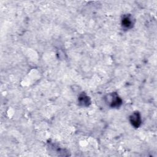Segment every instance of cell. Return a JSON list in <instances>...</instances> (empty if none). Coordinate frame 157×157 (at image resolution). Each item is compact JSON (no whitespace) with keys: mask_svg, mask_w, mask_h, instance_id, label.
Instances as JSON below:
<instances>
[{"mask_svg":"<svg viewBox=\"0 0 157 157\" xmlns=\"http://www.w3.org/2000/svg\"><path fill=\"white\" fill-rule=\"evenodd\" d=\"M105 99L107 103L111 107H119L122 104L121 98L116 93H111L107 95Z\"/></svg>","mask_w":157,"mask_h":157,"instance_id":"1","label":"cell"},{"mask_svg":"<svg viewBox=\"0 0 157 157\" xmlns=\"http://www.w3.org/2000/svg\"><path fill=\"white\" fill-rule=\"evenodd\" d=\"M129 121L134 128H139L141 124V117L138 112H134L129 117Z\"/></svg>","mask_w":157,"mask_h":157,"instance_id":"2","label":"cell"},{"mask_svg":"<svg viewBox=\"0 0 157 157\" xmlns=\"http://www.w3.org/2000/svg\"><path fill=\"white\" fill-rule=\"evenodd\" d=\"M121 25L122 26L126 29H129L132 28L133 25V21H132V18L131 17L128 15V16H124L121 20Z\"/></svg>","mask_w":157,"mask_h":157,"instance_id":"3","label":"cell"},{"mask_svg":"<svg viewBox=\"0 0 157 157\" xmlns=\"http://www.w3.org/2000/svg\"><path fill=\"white\" fill-rule=\"evenodd\" d=\"M78 101H79L80 104H82V105H84V106H87L90 103L89 98L84 94H82L80 96Z\"/></svg>","mask_w":157,"mask_h":157,"instance_id":"4","label":"cell"}]
</instances>
